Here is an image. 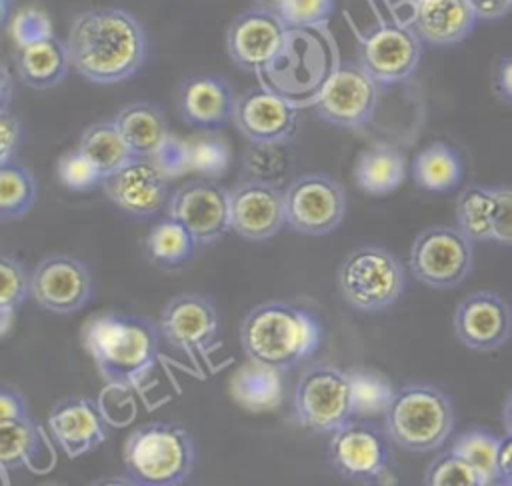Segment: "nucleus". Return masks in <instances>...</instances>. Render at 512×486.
<instances>
[{
    "mask_svg": "<svg viewBox=\"0 0 512 486\" xmlns=\"http://www.w3.org/2000/svg\"><path fill=\"white\" fill-rule=\"evenodd\" d=\"M182 120L200 132H216L234 120L236 98L230 84L220 76H190L178 92Z\"/></svg>",
    "mask_w": 512,
    "mask_h": 486,
    "instance_id": "obj_23",
    "label": "nucleus"
},
{
    "mask_svg": "<svg viewBox=\"0 0 512 486\" xmlns=\"http://www.w3.org/2000/svg\"><path fill=\"white\" fill-rule=\"evenodd\" d=\"M38 182L24 164H0V218L4 222L24 218L36 204Z\"/></svg>",
    "mask_w": 512,
    "mask_h": 486,
    "instance_id": "obj_34",
    "label": "nucleus"
},
{
    "mask_svg": "<svg viewBox=\"0 0 512 486\" xmlns=\"http://www.w3.org/2000/svg\"><path fill=\"white\" fill-rule=\"evenodd\" d=\"M252 2H254V6H258V8H266V10L278 12L286 0H252Z\"/></svg>",
    "mask_w": 512,
    "mask_h": 486,
    "instance_id": "obj_53",
    "label": "nucleus"
},
{
    "mask_svg": "<svg viewBox=\"0 0 512 486\" xmlns=\"http://www.w3.org/2000/svg\"><path fill=\"white\" fill-rule=\"evenodd\" d=\"M190 152V170L198 172L204 178H218L228 170L230 164V146L224 138L204 132L188 140Z\"/></svg>",
    "mask_w": 512,
    "mask_h": 486,
    "instance_id": "obj_38",
    "label": "nucleus"
},
{
    "mask_svg": "<svg viewBox=\"0 0 512 486\" xmlns=\"http://www.w3.org/2000/svg\"><path fill=\"white\" fill-rule=\"evenodd\" d=\"M94 296L88 264L70 254H50L32 270V298L48 312L74 314Z\"/></svg>",
    "mask_w": 512,
    "mask_h": 486,
    "instance_id": "obj_16",
    "label": "nucleus"
},
{
    "mask_svg": "<svg viewBox=\"0 0 512 486\" xmlns=\"http://www.w3.org/2000/svg\"><path fill=\"white\" fill-rule=\"evenodd\" d=\"M426 486H486L480 472L454 448L440 452L424 470Z\"/></svg>",
    "mask_w": 512,
    "mask_h": 486,
    "instance_id": "obj_37",
    "label": "nucleus"
},
{
    "mask_svg": "<svg viewBox=\"0 0 512 486\" xmlns=\"http://www.w3.org/2000/svg\"><path fill=\"white\" fill-rule=\"evenodd\" d=\"M456 226L472 242H492L494 192L492 186L472 184L456 200Z\"/></svg>",
    "mask_w": 512,
    "mask_h": 486,
    "instance_id": "obj_33",
    "label": "nucleus"
},
{
    "mask_svg": "<svg viewBox=\"0 0 512 486\" xmlns=\"http://www.w3.org/2000/svg\"><path fill=\"white\" fill-rule=\"evenodd\" d=\"M66 46L72 68L100 86L134 78L148 60V34L140 20L122 8L80 12L70 24Z\"/></svg>",
    "mask_w": 512,
    "mask_h": 486,
    "instance_id": "obj_1",
    "label": "nucleus"
},
{
    "mask_svg": "<svg viewBox=\"0 0 512 486\" xmlns=\"http://www.w3.org/2000/svg\"><path fill=\"white\" fill-rule=\"evenodd\" d=\"M52 34V22L40 8H24L16 12L10 22V38L14 46H28Z\"/></svg>",
    "mask_w": 512,
    "mask_h": 486,
    "instance_id": "obj_43",
    "label": "nucleus"
},
{
    "mask_svg": "<svg viewBox=\"0 0 512 486\" xmlns=\"http://www.w3.org/2000/svg\"><path fill=\"white\" fill-rule=\"evenodd\" d=\"M384 428L390 442L412 454L438 450L454 428L452 400L432 384H406L396 390Z\"/></svg>",
    "mask_w": 512,
    "mask_h": 486,
    "instance_id": "obj_6",
    "label": "nucleus"
},
{
    "mask_svg": "<svg viewBox=\"0 0 512 486\" xmlns=\"http://www.w3.org/2000/svg\"><path fill=\"white\" fill-rule=\"evenodd\" d=\"M30 408L24 398V394L12 386V384H2L0 388V420H20V418H30Z\"/></svg>",
    "mask_w": 512,
    "mask_h": 486,
    "instance_id": "obj_47",
    "label": "nucleus"
},
{
    "mask_svg": "<svg viewBox=\"0 0 512 486\" xmlns=\"http://www.w3.org/2000/svg\"><path fill=\"white\" fill-rule=\"evenodd\" d=\"M286 224L284 190L274 182L250 178L230 190V230L248 240L264 242Z\"/></svg>",
    "mask_w": 512,
    "mask_h": 486,
    "instance_id": "obj_19",
    "label": "nucleus"
},
{
    "mask_svg": "<svg viewBox=\"0 0 512 486\" xmlns=\"http://www.w3.org/2000/svg\"><path fill=\"white\" fill-rule=\"evenodd\" d=\"M234 124L248 142L288 144L298 132V108L258 84L236 98Z\"/></svg>",
    "mask_w": 512,
    "mask_h": 486,
    "instance_id": "obj_20",
    "label": "nucleus"
},
{
    "mask_svg": "<svg viewBox=\"0 0 512 486\" xmlns=\"http://www.w3.org/2000/svg\"><path fill=\"white\" fill-rule=\"evenodd\" d=\"M322 342V326L308 308L266 300L254 306L240 324V344L248 360L286 372L310 360Z\"/></svg>",
    "mask_w": 512,
    "mask_h": 486,
    "instance_id": "obj_3",
    "label": "nucleus"
},
{
    "mask_svg": "<svg viewBox=\"0 0 512 486\" xmlns=\"http://www.w3.org/2000/svg\"><path fill=\"white\" fill-rule=\"evenodd\" d=\"M494 228L492 242L512 246V186H492Z\"/></svg>",
    "mask_w": 512,
    "mask_h": 486,
    "instance_id": "obj_45",
    "label": "nucleus"
},
{
    "mask_svg": "<svg viewBox=\"0 0 512 486\" xmlns=\"http://www.w3.org/2000/svg\"><path fill=\"white\" fill-rule=\"evenodd\" d=\"M194 462V440L174 422L140 424L124 440L126 482L136 486H180L190 478Z\"/></svg>",
    "mask_w": 512,
    "mask_h": 486,
    "instance_id": "obj_5",
    "label": "nucleus"
},
{
    "mask_svg": "<svg viewBox=\"0 0 512 486\" xmlns=\"http://www.w3.org/2000/svg\"><path fill=\"white\" fill-rule=\"evenodd\" d=\"M336 284L348 306L374 314L400 300L406 288V270L388 248L366 244L342 260Z\"/></svg>",
    "mask_w": 512,
    "mask_h": 486,
    "instance_id": "obj_7",
    "label": "nucleus"
},
{
    "mask_svg": "<svg viewBox=\"0 0 512 486\" xmlns=\"http://www.w3.org/2000/svg\"><path fill=\"white\" fill-rule=\"evenodd\" d=\"M388 440L374 424L350 418L330 434L328 460L350 482H378L390 464Z\"/></svg>",
    "mask_w": 512,
    "mask_h": 486,
    "instance_id": "obj_14",
    "label": "nucleus"
},
{
    "mask_svg": "<svg viewBox=\"0 0 512 486\" xmlns=\"http://www.w3.org/2000/svg\"><path fill=\"white\" fill-rule=\"evenodd\" d=\"M480 20H498L512 10V0H468Z\"/></svg>",
    "mask_w": 512,
    "mask_h": 486,
    "instance_id": "obj_49",
    "label": "nucleus"
},
{
    "mask_svg": "<svg viewBox=\"0 0 512 486\" xmlns=\"http://www.w3.org/2000/svg\"><path fill=\"white\" fill-rule=\"evenodd\" d=\"M154 162L162 168V172L172 180L176 176H182L190 172V152H188V140L176 138L172 134L166 136L158 152L152 156Z\"/></svg>",
    "mask_w": 512,
    "mask_h": 486,
    "instance_id": "obj_44",
    "label": "nucleus"
},
{
    "mask_svg": "<svg viewBox=\"0 0 512 486\" xmlns=\"http://www.w3.org/2000/svg\"><path fill=\"white\" fill-rule=\"evenodd\" d=\"M56 178L72 192H90L96 186H102L104 180L102 172L80 148H74L58 158Z\"/></svg>",
    "mask_w": 512,
    "mask_h": 486,
    "instance_id": "obj_39",
    "label": "nucleus"
},
{
    "mask_svg": "<svg viewBox=\"0 0 512 486\" xmlns=\"http://www.w3.org/2000/svg\"><path fill=\"white\" fill-rule=\"evenodd\" d=\"M108 200L128 216L150 218L170 200V178L154 158H132L114 174L102 180Z\"/></svg>",
    "mask_w": 512,
    "mask_h": 486,
    "instance_id": "obj_17",
    "label": "nucleus"
},
{
    "mask_svg": "<svg viewBox=\"0 0 512 486\" xmlns=\"http://www.w3.org/2000/svg\"><path fill=\"white\" fill-rule=\"evenodd\" d=\"M114 124L132 154L140 158H152L170 134L162 110L152 102H132L120 108Z\"/></svg>",
    "mask_w": 512,
    "mask_h": 486,
    "instance_id": "obj_28",
    "label": "nucleus"
},
{
    "mask_svg": "<svg viewBox=\"0 0 512 486\" xmlns=\"http://www.w3.org/2000/svg\"><path fill=\"white\" fill-rule=\"evenodd\" d=\"M500 440L488 430L476 428L460 434L452 448L466 458L484 478L486 486L496 484L498 480V452H500Z\"/></svg>",
    "mask_w": 512,
    "mask_h": 486,
    "instance_id": "obj_36",
    "label": "nucleus"
},
{
    "mask_svg": "<svg viewBox=\"0 0 512 486\" xmlns=\"http://www.w3.org/2000/svg\"><path fill=\"white\" fill-rule=\"evenodd\" d=\"M338 66V46L326 26H288L280 52L256 76L262 86L304 108L314 106Z\"/></svg>",
    "mask_w": 512,
    "mask_h": 486,
    "instance_id": "obj_4",
    "label": "nucleus"
},
{
    "mask_svg": "<svg viewBox=\"0 0 512 486\" xmlns=\"http://www.w3.org/2000/svg\"><path fill=\"white\" fill-rule=\"evenodd\" d=\"M464 176V164L460 154L444 144L432 142L422 148L412 160L414 182L434 194H446L454 190Z\"/></svg>",
    "mask_w": 512,
    "mask_h": 486,
    "instance_id": "obj_29",
    "label": "nucleus"
},
{
    "mask_svg": "<svg viewBox=\"0 0 512 486\" xmlns=\"http://www.w3.org/2000/svg\"><path fill=\"white\" fill-rule=\"evenodd\" d=\"M196 246L198 242L190 230L172 216L158 220L144 238L146 258L160 268H178L190 262Z\"/></svg>",
    "mask_w": 512,
    "mask_h": 486,
    "instance_id": "obj_31",
    "label": "nucleus"
},
{
    "mask_svg": "<svg viewBox=\"0 0 512 486\" xmlns=\"http://www.w3.org/2000/svg\"><path fill=\"white\" fill-rule=\"evenodd\" d=\"M492 86L496 96L512 106V54L502 56L496 66H494V76H492Z\"/></svg>",
    "mask_w": 512,
    "mask_h": 486,
    "instance_id": "obj_48",
    "label": "nucleus"
},
{
    "mask_svg": "<svg viewBox=\"0 0 512 486\" xmlns=\"http://www.w3.org/2000/svg\"><path fill=\"white\" fill-rule=\"evenodd\" d=\"M354 180L364 194L388 196L406 180V158L390 144H374L358 154Z\"/></svg>",
    "mask_w": 512,
    "mask_h": 486,
    "instance_id": "obj_27",
    "label": "nucleus"
},
{
    "mask_svg": "<svg viewBox=\"0 0 512 486\" xmlns=\"http://www.w3.org/2000/svg\"><path fill=\"white\" fill-rule=\"evenodd\" d=\"M288 144H256L250 142L246 156H244V164L246 170L252 174V178H260V180H268L272 176H282V172L288 166V154L286 148Z\"/></svg>",
    "mask_w": 512,
    "mask_h": 486,
    "instance_id": "obj_41",
    "label": "nucleus"
},
{
    "mask_svg": "<svg viewBox=\"0 0 512 486\" xmlns=\"http://www.w3.org/2000/svg\"><path fill=\"white\" fill-rule=\"evenodd\" d=\"M378 94L380 86L358 62H340L314 102V112L336 128L356 130L374 118Z\"/></svg>",
    "mask_w": 512,
    "mask_h": 486,
    "instance_id": "obj_13",
    "label": "nucleus"
},
{
    "mask_svg": "<svg viewBox=\"0 0 512 486\" xmlns=\"http://www.w3.org/2000/svg\"><path fill=\"white\" fill-rule=\"evenodd\" d=\"M10 98H12V76L6 64H2V82H0V110H10Z\"/></svg>",
    "mask_w": 512,
    "mask_h": 486,
    "instance_id": "obj_51",
    "label": "nucleus"
},
{
    "mask_svg": "<svg viewBox=\"0 0 512 486\" xmlns=\"http://www.w3.org/2000/svg\"><path fill=\"white\" fill-rule=\"evenodd\" d=\"M454 334L470 350L492 352L512 332L510 304L496 292H472L454 310Z\"/></svg>",
    "mask_w": 512,
    "mask_h": 486,
    "instance_id": "obj_21",
    "label": "nucleus"
},
{
    "mask_svg": "<svg viewBox=\"0 0 512 486\" xmlns=\"http://www.w3.org/2000/svg\"><path fill=\"white\" fill-rule=\"evenodd\" d=\"M334 12V0H286L278 10L286 26H326Z\"/></svg>",
    "mask_w": 512,
    "mask_h": 486,
    "instance_id": "obj_42",
    "label": "nucleus"
},
{
    "mask_svg": "<svg viewBox=\"0 0 512 486\" xmlns=\"http://www.w3.org/2000/svg\"><path fill=\"white\" fill-rule=\"evenodd\" d=\"M352 406L354 416H380L386 414L396 390L390 380L372 370H352Z\"/></svg>",
    "mask_w": 512,
    "mask_h": 486,
    "instance_id": "obj_35",
    "label": "nucleus"
},
{
    "mask_svg": "<svg viewBox=\"0 0 512 486\" xmlns=\"http://www.w3.org/2000/svg\"><path fill=\"white\" fill-rule=\"evenodd\" d=\"M502 424H504L506 434H512V392L508 394V398L504 400V406H502Z\"/></svg>",
    "mask_w": 512,
    "mask_h": 486,
    "instance_id": "obj_52",
    "label": "nucleus"
},
{
    "mask_svg": "<svg viewBox=\"0 0 512 486\" xmlns=\"http://www.w3.org/2000/svg\"><path fill=\"white\" fill-rule=\"evenodd\" d=\"M160 326L148 318L102 312L82 328V344L100 378L116 390H134L150 376L160 356Z\"/></svg>",
    "mask_w": 512,
    "mask_h": 486,
    "instance_id": "obj_2",
    "label": "nucleus"
},
{
    "mask_svg": "<svg viewBox=\"0 0 512 486\" xmlns=\"http://www.w3.org/2000/svg\"><path fill=\"white\" fill-rule=\"evenodd\" d=\"M422 58V38L410 24L378 20L358 34V64L380 86L408 80Z\"/></svg>",
    "mask_w": 512,
    "mask_h": 486,
    "instance_id": "obj_10",
    "label": "nucleus"
},
{
    "mask_svg": "<svg viewBox=\"0 0 512 486\" xmlns=\"http://www.w3.org/2000/svg\"><path fill=\"white\" fill-rule=\"evenodd\" d=\"M496 484L512 486V434H506L500 440L498 452V480Z\"/></svg>",
    "mask_w": 512,
    "mask_h": 486,
    "instance_id": "obj_50",
    "label": "nucleus"
},
{
    "mask_svg": "<svg viewBox=\"0 0 512 486\" xmlns=\"http://www.w3.org/2000/svg\"><path fill=\"white\" fill-rule=\"evenodd\" d=\"M8 6H10V0H2V20L4 22L8 20Z\"/></svg>",
    "mask_w": 512,
    "mask_h": 486,
    "instance_id": "obj_54",
    "label": "nucleus"
},
{
    "mask_svg": "<svg viewBox=\"0 0 512 486\" xmlns=\"http://www.w3.org/2000/svg\"><path fill=\"white\" fill-rule=\"evenodd\" d=\"M54 448L38 422L30 418L0 420V466L8 484V470L28 468L36 474L52 470Z\"/></svg>",
    "mask_w": 512,
    "mask_h": 486,
    "instance_id": "obj_25",
    "label": "nucleus"
},
{
    "mask_svg": "<svg viewBox=\"0 0 512 486\" xmlns=\"http://www.w3.org/2000/svg\"><path fill=\"white\" fill-rule=\"evenodd\" d=\"M280 374V370L250 360L246 366H240L230 380L232 398L246 410H272L282 402Z\"/></svg>",
    "mask_w": 512,
    "mask_h": 486,
    "instance_id": "obj_30",
    "label": "nucleus"
},
{
    "mask_svg": "<svg viewBox=\"0 0 512 486\" xmlns=\"http://www.w3.org/2000/svg\"><path fill=\"white\" fill-rule=\"evenodd\" d=\"M410 26L432 46H454L466 40L480 22L468 0H410Z\"/></svg>",
    "mask_w": 512,
    "mask_h": 486,
    "instance_id": "obj_24",
    "label": "nucleus"
},
{
    "mask_svg": "<svg viewBox=\"0 0 512 486\" xmlns=\"http://www.w3.org/2000/svg\"><path fill=\"white\" fill-rule=\"evenodd\" d=\"M48 432L68 458H80L94 452L108 438V424L92 398L68 396L52 406Z\"/></svg>",
    "mask_w": 512,
    "mask_h": 486,
    "instance_id": "obj_22",
    "label": "nucleus"
},
{
    "mask_svg": "<svg viewBox=\"0 0 512 486\" xmlns=\"http://www.w3.org/2000/svg\"><path fill=\"white\" fill-rule=\"evenodd\" d=\"M14 64L20 80L34 90L58 86L72 66L68 46L56 34L28 46H16Z\"/></svg>",
    "mask_w": 512,
    "mask_h": 486,
    "instance_id": "obj_26",
    "label": "nucleus"
},
{
    "mask_svg": "<svg viewBox=\"0 0 512 486\" xmlns=\"http://www.w3.org/2000/svg\"><path fill=\"white\" fill-rule=\"evenodd\" d=\"M168 216L184 224L206 246L230 230V190L216 178H196L178 186L168 200Z\"/></svg>",
    "mask_w": 512,
    "mask_h": 486,
    "instance_id": "obj_15",
    "label": "nucleus"
},
{
    "mask_svg": "<svg viewBox=\"0 0 512 486\" xmlns=\"http://www.w3.org/2000/svg\"><path fill=\"white\" fill-rule=\"evenodd\" d=\"M162 338L176 350L184 352L196 366L208 360L218 346L220 316L214 302L198 292L172 296L158 320Z\"/></svg>",
    "mask_w": 512,
    "mask_h": 486,
    "instance_id": "obj_12",
    "label": "nucleus"
},
{
    "mask_svg": "<svg viewBox=\"0 0 512 486\" xmlns=\"http://www.w3.org/2000/svg\"><path fill=\"white\" fill-rule=\"evenodd\" d=\"M286 224L306 236L334 232L346 214V192L338 180L322 172H308L284 188Z\"/></svg>",
    "mask_w": 512,
    "mask_h": 486,
    "instance_id": "obj_11",
    "label": "nucleus"
},
{
    "mask_svg": "<svg viewBox=\"0 0 512 486\" xmlns=\"http://www.w3.org/2000/svg\"><path fill=\"white\" fill-rule=\"evenodd\" d=\"M76 148H80L96 164V168L102 172L104 178L120 170L132 158H136L128 148V144L124 142L114 120L90 124L82 132Z\"/></svg>",
    "mask_w": 512,
    "mask_h": 486,
    "instance_id": "obj_32",
    "label": "nucleus"
},
{
    "mask_svg": "<svg viewBox=\"0 0 512 486\" xmlns=\"http://www.w3.org/2000/svg\"><path fill=\"white\" fill-rule=\"evenodd\" d=\"M22 144V124L10 110H0V164L14 162Z\"/></svg>",
    "mask_w": 512,
    "mask_h": 486,
    "instance_id": "obj_46",
    "label": "nucleus"
},
{
    "mask_svg": "<svg viewBox=\"0 0 512 486\" xmlns=\"http://www.w3.org/2000/svg\"><path fill=\"white\" fill-rule=\"evenodd\" d=\"M294 412L302 426L332 434L354 416L350 372L316 364L302 372L294 388Z\"/></svg>",
    "mask_w": 512,
    "mask_h": 486,
    "instance_id": "obj_9",
    "label": "nucleus"
},
{
    "mask_svg": "<svg viewBox=\"0 0 512 486\" xmlns=\"http://www.w3.org/2000/svg\"><path fill=\"white\" fill-rule=\"evenodd\" d=\"M472 244L474 242L466 238L458 226H430L422 230L410 246V272L428 288H456L474 268Z\"/></svg>",
    "mask_w": 512,
    "mask_h": 486,
    "instance_id": "obj_8",
    "label": "nucleus"
},
{
    "mask_svg": "<svg viewBox=\"0 0 512 486\" xmlns=\"http://www.w3.org/2000/svg\"><path fill=\"white\" fill-rule=\"evenodd\" d=\"M288 26L278 12L248 8L226 30V50L234 66L258 74L282 48Z\"/></svg>",
    "mask_w": 512,
    "mask_h": 486,
    "instance_id": "obj_18",
    "label": "nucleus"
},
{
    "mask_svg": "<svg viewBox=\"0 0 512 486\" xmlns=\"http://www.w3.org/2000/svg\"><path fill=\"white\" fill-rule=\"evenodd\" d=\"M0 276V312L16 314V310L32 296V272H28V268L18 258L4 254L0 258Z\"/></svg>",
    "mask_w": 512,
    "mask_h": 486,
    "instance_id": "obj_40",
    "label": "nucleus"
}]
</instances>
